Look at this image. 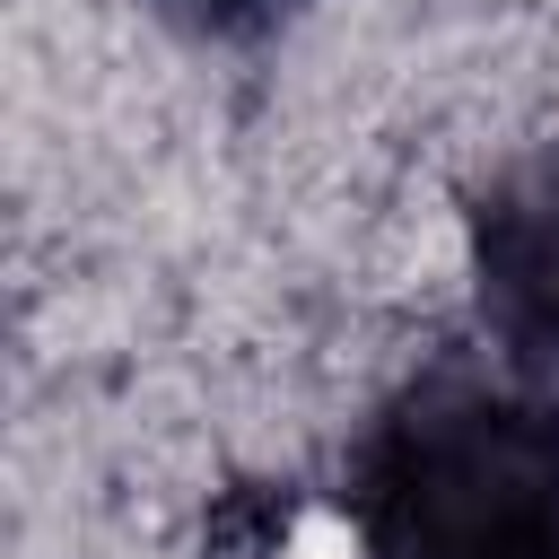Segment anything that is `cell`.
Returning a JSON list of instances; mask_svg holds the SVG:
<instances>
[{
	"mask_svg": "<svg viewBox=\"0 0 559 559\" xmlns=\"http://www.w3.org/2000/svg\"><path fill=\"white\" fill-rule=\"evenodd\" d=\"M376 559H559V411L507 376H419L367 437Z\"/></svg>",
	"mask_w": 559,
	"mask_h": 559,
	"instance_id": "cell-1",
	"label": "cell"
},
{
	"mask_svg": "<svg viewBox=\"0 0 559 559\" xmlns=\"http://www.w3.org/2000/svg\"><path fill=\"white\" fill-rule=\"evenodd\" d=\"M480 297L524 358L559 349V148L524 166L480 218Z\"/></svg>",
	"mask_w": 559,
	"mask_h": 559,
	"instance_id": "cell-2",
	"label": "cell"
},
{
	"mask_svg": "<svg viewBox=\"0 0 559 559\" xmlns=\"http://www.w3.org/2000/svg\"><path fill=\"white\" fill-rule=\"evenodd\" d=\"M192 9H210V17H245V9H271V0H192Z\"/></svg>",
	"mask_w": 559,
	"mask_h": 559,
	"instance_id": "cell-3",
	"label": "cell"
}]
</instances>
